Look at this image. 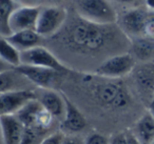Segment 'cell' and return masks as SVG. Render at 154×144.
<instances>
[{"instance_id": "16", "label": "cell", "mask_w": 154, "mask_h": 144, "mask_svg": "<svg viewBox=\"0 0 154 144\" xmlns=\"http://www.w3.org/2000/svg\"><path fill=\"white\" fill-rule=\"evenodd\" d=\"M141 144H152L154 141V118L150 112L141 116L131 129Z\"/></svg>"}, {"instance_id": "30", "label": "cell", "mask_w": 154, "mask_h": 144, "mask_svg": "<svg viewBox=\"0 0 154 144\" xmlns=\"http://www.w3.org/2000/svg\"><path fill=\"white\" fill-rule=\"evenodd\" d=\"M20 5H26V7H38L40 0H16Z\"/></svg>"}, {"instance_id": "32", "label": "cell", "mask_w": 154, "mask_h": 144, "mask_svg": "<svg viewBox=\"0 0 154 144\" xmlns=\"http://www.w3.org/2000/svg\"><path fill=\"white\" fill-rule=\"evenodd\" d=\"M48 1H49L50 3H54V4H55V3H60L62 0H48Z\"/></svg>"}, {"instance_id": "14", "label": "cell", "mask_w": 154, "mask_h": 144, "mask_svg": "<svg viewBox=\"0 0 154 144\" xmlns=\"http://www.w3.org/2000/svg\"><path fill=\"white\" fill-rule=\"evenodd\" d=\"M3 144H21L24 126L15 115L0 116Z\"/></svg>"}, {"instance_id": "3", "label": "cell", "mask_w": 154, "mask_h": 144, "mask_svg": "<svg viewBox=\"0 0 154 144\" xmlns=\"http://www.w3.org/2000/svg\"><path fill=\"white\" fill-rule=\"evenodd\" d=\"M75 9L79 17L101 26L117 23L118 16L108 0H75Z\"/></svg>"}, {"instance_id": "7", "label": "cell", "mask_w": 154, "mask_h": 144, "mask_svg": "<svg viewBox=\"0 0 154 144\" xmlns=\"http://www.w3.org/2000/svg\"><path fill=\"white\" fill-rule=\"evenodd\" d=\"M148 9L129 8L125 10L117 19V26L126 37L132 39L145 36L146 18Z\"/></svg>"}, {"instance_id": "21", "label": "cell", "mask_w": 154, "mask_h": 144, "mask_svg": "<svg viewBox=\"0 0 154 144\" xmlns=\"http://www.w3.org/2000/svg\"><path fill=\"white\" fill-rule=\"evenodd\" d=\"M0 57L3 62L11 65L12 68H18L22 64L21 52L2 37H1V42H0Z\"/></svg>"}, {"instance_id": "4", "label": "cell", "mask_w": 154, "mask_h": 144, "mask_svg": "<svg viewBox=\"0 0 154 144\" xmlns=\"http://www.w3.org/2000/svg\"><path fill=\"white\" fill-rule=\"evenodd\" d=\"M136 60L131 53H120L105 59L95 70V75L107 79H122L133 72Z\"/></svg>"}, {"instance_id": "23", "label": "cell", "mask_w": 154, "mask_h": 144, "mask_svg": "<svg viewBox=\"0 0 154 144\" xmlns=\"http://www.w3.org/2000/svg\"><path fill=\"white\" fill-rule=\"evenodd\" d=\"M39 136L40 135L35 129L31 128V127L24 126L23 134H22L21 144H36Z\"/></svg>"}, {"instance_id": "33", "label": "cell", "mask_w": 154, "mask_h": 144, "mask_svg": "<svg viewBox=\"0 0 154 144\" xmlns=\"http://www.w3.org/2000/svg\"><path fill=\"white\" fill-rule=\"evenodd\" d=\"M152 144H154V141H153V143H152Z\"/></svg>"}, {"instance_id": "12", "label": "cell", "mask_w": 154, "mask_h": 144, "mask_svg": "<svg viewBox=\"0 0 154 144\" xmlns=\"http://www.w3.org/2000/svg\"><path fill=\"white\" fill-rule=\"evenodd\" d=\"M37 100L41 103L45 110L54 117L62 121L66 114V101L62 93L53 88H39L36 91Z\"/></svg>"}, {"instance_id": "6", "label": "cell", "mask_w": 154, "mask_h": 144, "mask_svg": "<svg viewBox=\"0 0 154 144\" xmlns=\"http://www.w3.org/2000/svg\"><path fill=\"white\" fill-rule=\"evenodd\" d=\"M21 63L26 65L50 68L63 75L70 72L68 66L64 65L50 50L42 45L21 52Z\"/></svg>"}, {"instance_id": "5", "label": "cell", "mask_w": 154, "mask_h": 144, "mask_svg": "<svg viewBox=\"0 0 154 144\" xmlns=\"http://www.w3.org/2000/svg\"><path fill=\"white\" fill-rule=\"evenodd\" d=\"M66 20L68 12L63 8L57 5L41 8L36 26V32L42 38L54 37L62 30Z\"/></svg>"}, {"instance_id": "18", "label": "cell", "mask_w": 154, "mask_h": 144, "mask_svg": "<svg viewBox=\"0 0 154 144\" xmlns=\"http://www.w3.org/2000/svg\"><path fill=\"white\" fill-rule=\"evenodd\" d=\"M131 49L135 59L140 60L141 62L151 61L154 56V39L146 36L132 39Z\"/></svg>"}, {"instance_id": "1", "label": "cell", "mask_w": 154, "mask_h": 144, "mask_svg": "<svg viewBox=\"0 0 154 144\" xmlns=\"http://www.w3.org/2000/svg\"><path fill=\"white\" fill-rule=\"evenodd\" d=\"M120 28L115 24L101 26L90 22L77 15L66 22L62 31L55 36L69 50L80 54H97L103 52L118 38Z\"/></svg>"}, {"instance_id": "11", "label": "cell", "mask_w": 154, "mask_h": 144, "mask_svg": "<svg viewBox=\"0 0 154 144\" xmlns=\"http://www.w3.org/2000/svg\"><path fill=\"white\" fill-rule=\"evenodd\" d=\"M41 7H19L10 19V28L13 33L21 32L26 30L36 31L37 21H38L39 14Z\"/></svg>"}, {"instance_id": "19", "label": "cell", "mask_w": 154, "mask_h": 144, "mask_svg": "<svg viewBox=\"0 0 154 144\" xmlns=\"http://www.w3.org/2000/svg\"><path fill=\"white\" fill-rule=\"evenodd\" d=\"M19 7L21 5L16 0H0V34L2 38L12 35L10 19Z\"/></svg>"}, {"instance_id": "24", "label": "cell", "mask_w": 154, "mask_h": 144, "mask_svg": "<svg viewBox=\"0 0 154 144\" xmlns=\"http://www.w3.org/2000/svg\"><path fill=\"white\" fill-rule=\"evenodd\" d=\"M64 139H66V135L63 134V131L58 130L47 136L45 139L41 140L39 144H63Z\"/></svg>"}, {"instance_id": "9", "label": "cell", "mask_w": 154, "mask_h": 144, "mask_svg": "<svg viewBox=\"0 0 154 144\" xmlns=\"http://www.w3.org/2000/svg\"><path fill=\"white\" fill-rule=\"evenodd\" d=\"M37 99L34 89H19L0 93V112L1 115H16L29 102Z\"/></svg>"}, {"instance_id": "2", "label": "cell", "mask_w": 154, "mask_h": 144, "mask_svg": "<svg viewBox=\"0 0 154 144\" xmlns=\"http://www.w3.org/2000/svg\"><path fill=\"white\" fill-rule=\"evenodd\" d=\"M88 78L92 82L91 89L93 97L101 106L111 110H119L130 104L131 96L120 79H107L99 77L100 80L93 81L91 76Z\"/></svg>"}, {"instance_id": "13", "label": "cell", "mask_w": 154, "mask_h": 144, "mask_svg": "<svg viewBox=\"0 0 154 144\" xmlns=\"http://www.w3.org/2000/svg\"><path fill=\"white\" fill-rule=\"evenodd\" d=\"M62 95L66 101V114L61 121L62 129L64 131H69L70 134L79 133L87 126L86 118L78 110V107L63 93Z\"/></svg>"}, {"instance_id": "15", "label": "cell", "mask_w": 154, "mask_h": 144, "mask_svg": "<svg viewBox=\"0 0 154 144\" xmlns=\"http://www.w3.org/2000/svg\"><path fill=\"white\" fill-rule=\"evenodd\" d=\"M5 39L20 52H24L33 49V47L39 46L41 40H42V37L35 30H26L13 33L11 36L7 37Z\"/></svg>"}, {"instance_id": "28", "label": "cell", "mask_w": 154, "mask_h": 144, "mask_svg": "<svg viewBox=\"0 0 154 144\" xmlns=\"http://www.w3.org/2000/svg\"><path fill=\"white\" fill-rule=\"evenodd\" d=\"M115 1L122 3V4L129 5L130 8H138L140 7L141 1H143V0H115Z\"/></svg>"}, {"instance_id": "22", "label": "cell", "mask_w": 154, "mask_h": 144, "mask_svg": "<svg viewBox=\"0 0 154 144\" xmlns=\"http://www.w3.org/2000/svg\"><path fill=\"white\" fill-rule=\"evenodd\" d=\"M85 144H110V138L103 134L92 131L86 137Z\"/></svg>"}, {"instance_id": "29", "label": "cell", "mask_w": 154, "mask_h": 144, "mask_svg": "<svg viewBox=\"0 0 154 144\" xmlns=\"http://www.w3.org/2000/svg\"><path fill=\"white\" fill-rule=\"evenodd\" d=\"M126 136H127V144H141L138 141V139L134 136V134L132 133V130H127Z\"/></svg>"}, {"instance_id": "25", "label": "cell", "mask_w": 154, "mask_h": 144, "mask_svg": "<svg viewBox=\"0 0 154 144\" xmlns=\"http://www.w3.org/2000/svg\"><path fill=\"white\" fill-rule=\"evenodd\" d=\"M145 36L154 39V11L148 9L147 18H146Z\"/></svg>"}, {"instance_id": "17", "label": "cell", "mask_w": 154, "mask_h": 144, "mask_svg": "<svg viewBox=\"0 0 154 144\" xmlns=\"http://www.w3.org/2000/svg\"><path fill=\"white\" fill-rule=\"evenodd\" d=\"M24 82H30L15 68L1 70L0 73V93L19 89H31L24 87ZM31 83V82H30Z\"/></svg>"}, {"instance_id": "10", "label": "cell", "mask_w": 154, "mask_h": 144, "mask_svg": "<svg viewBox=\"0 0 154 144\" xmlns=\"http://www.w3.org/2000/svg\"><path fill=\"white\" fill-rule=\"evenodd\" d=\"M15 70L26 77L32 84L36 85L38 88H52L58 79L63 75L50 68L26 64H21L18 68H15Z\"/></svg>"}, {"instance_id": "31", "label": "cell", "mask_w": 154, "mask_h": 144, "mask_svg": "<svg viewBox=\"0 0 154 144\" xmlns=\"http://www.w3.org/2000/svg\"><path fill=\"white\" fill-rule=\"evenodd\" d=\"M148 107H149V112L152 115V117L154 118V98L152 99V101L149 103V105H148Z\"/></svg>"}, {"instance_id": "27", "label": "cell", "mask_w": 154, "mask_h": 144, "mask_svg": "<svg viewBox=\"0 0 154 144\" xmlns=\"http://www.w3.org/2000/svg\"><path fill=\"white\" fill-rule=\"evenodd\" d=\"M63 144H85V140H82L78 136L70 135V136H66Z\"/></svg>"}, {"instance_id": "26", "label": "cell", "mask_w": 154, "mask_h": 144, "mask_svg": "<svg viewBox=\"0 0 154 144\" xmlns=\"http://www.w3.org/2000/svg\"><path fill=\"white\" fill-rule=\"evenodd\" d=\"M110 144H127L126 131L115 133L110 137Z\"/></svg>"}, {"instance_id": "8", "label": "cell", "mask_w": 154, "mask_h": 144, "mask_svg": "<svg viewBox=\"0 0 154 144\" xmlns=\"http://www.w3.org/2000/svg\"><path fill=\"white\" fill-rule=\"evenodd\" d=\"M131 75L137 93L150 103L154 98V61L136 64Z\"/></svg>"}, {"instance_id": "20", "label": "cell", "mask_w": 154, "mask_h": 144, "mask_svg": "<svg viewBox=\"0 0 154 144\" xmlns=\"http://www.w3.org/2000/svg\"><path fill=\"white\" fill-rule=\"evenodd\" d=\"M42 108L43 107L40 102L37 99H35L33 101L29 102L15 116L19 119V121L23 124V126L33 128L35 125V122H36L37 116H38V114Z\"/></svg>"}]
</instances>
